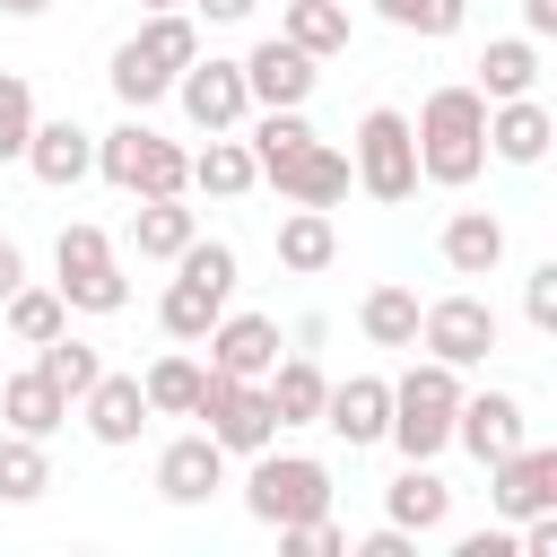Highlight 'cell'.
Wrapping results in <instances>:
<instances>
[{"mask_svg": "<svg viewBox=\"0 0 557 557\" xmlns=\"http://www.w3.org/2000/svg\"><path fill=\"white\" fill-rule=\"evenodd\" d=\"M70 418H78L104 453H131V444L148 435V392H139V374H113V366H104V374L70 400Z\"/></svg>", "mask_w": 557, "mask_h": 557, "instance_id": "4fadbf2b", "label": "cell"}, {"mask_svg": "<svg viewBox=\"0 0 557 557\" xmlns=\"http://www.w3.org/2000/svg\"><path fill=\"white\" fill-rule=\"evenodd\" d=\"M104 78H113V96H122V113H148V104H165V96H174V78H165L157 61H139V44H131V35L113 44V61H104Z\"/></svg>", "mask_w": 557, "mask_h": 557, "instance_id": "e575fe53", "label": "cell"}, {"mask_svg": "<svg viewBox=\"0 0 557 557\" xmlns=\"http://www.w3.org/2000/svg\"><path fill=\"white\" fill-rule=\"evenodd\" d=\"M496 339H505V322H496V305H487V296H470V287H453V296L418 305V348H426V357H444L453 374L487 366V357H496Z\"/></svg>", "mask_w": 557, "mask_h": 557, "instance_id": "ba28073f", "label": "cell"}, {"mask_svg": "<svg viewBox=\"0 0 557 557\" xmlns=\"http://www.w3.org/2000/svg\"><path fill=\"white\" fill-rule=\"evenodd\" d=\"M453 557H513V522H505V531H461Z\"/></svg>", "mask_w": 557, "mask_h": 557, "instance_id": "b9f144b4", "label": "cell"}, {"mask_svg": "<svg viewBox=\"0 0 557 557\" xmlns=\"http://www.w3.org/2000/svg\"><path fill=\"white\" fill-rule=\"evenodd\" d=\"M409 139H418V183L435 191H470L487 174V96L470 78L435 87L418 113H409Z\"/></svg>", "mask_w": 557, "mask_h": 557, "instance_id": "6da1fadb", "label": "cell"}, {"mask_svg": "<svg viewBox=\"0 0 557 557\" xmlns=\"http://www.w3.org/2000/svg\"><path fill=\"white\" fill-rule=\"evenodd\" d=\"M174 191H191V148L165 139V131H148L139 165H131V200H174Z\"/></svg>", "mask_w": 557, "mask_h": 557, "instance_id": "1f68e13d", "label": "cell"}, {"mask_svg": "<svg viewBox=\"0 0 557 557\" xmlns=\"http://www.w3.org/2000/svg\"><path fill=\"white\" fill-rule=\"evenodd\" d=\"M183 9H191L200 26H244V17L261 9V0H183Z\"/></svg>", "mask_w": 557, "mask_h": 557, "instance_id": "7bdbcfd3", "label": "cell"}, {"mask_svg": "<svg viewBox=\"0 0 557 557\" xmlns=\"http://www.w3.org/2000/svg\"><path fill=\"white\" fill-rule=\"evenodd\" d=\"M52 287H61V305H70V313H122V305H131L122 244H113L104 226L70 218V226L52 235Z\"/></svg>", "mask_w": 557, "mask_h": 557, "instance_id": "277c9868", "label": "cell"}, {"mask_svg": "<svg viewBox=\"0 0 557 557\" xmlns=\"http://www.w3.org/2000/svg\"><path fill=\"white\" fill-rule=\"evenodd\" d=\"M17 278H26V252H17V244H9V235H0V296H9V287H17Z\"/></svg>", "mask_w": 557, "mask_h": 557, "instance_id": "bcb514c9", "label": "cell"}, {"mask_svg": "<svg viewBox=\"0 0 557 557\" xmlns=\"http://www.w3.org/2000/svg\"><path fill=\"white\" fill-rule=\"evenodd\" d=\"M226 487V444L209 435V426H191V435H174L165 453H157V496L165 505H209Z\"/></svg>", "mask_w": 557, "mask_h": 557, "instance_id": "2e32d148", "label": "cell"}, {"mask_svg": "<svg viewBox=\"0 0 557 557\" xmlns=\"http://www.w3.org/2000/svg\"><path fill=\"white\" fill-rule=\"evenodd\" d=\"M244 87H252V104H313L322 61H313V52H296L287 35H261V44L244 52Z\"/></svg>", "mask_w": 557, "mask_h": 557, "instance_id": "e0dca14e", "label": "cell"}, {"mask_svg": "<svg viewBox=\"0 0 557 557\" xmlns=\"http://www.w3.org/2000/svg\"><path fill=\"white\" fill-rule=\"evenodd\" d=\"M35 366H44V374H52V383H61L70 400H78V392H87V383L104 374V357H96V339H78V331H52V339L35 348Z\"/></svg>", "mask_w": 557, "mask_h": 557, "instance_id": "8d00e7d4", "label": "cell"}, {"mask_svg": "<svg viewBox=\"0 0 557 557\" xmlns=\"http://www.w3.org/2000/svg\"><path fill=\"white\" fill-rule=\"evenodd\" d=\"M174 104H183V122H191L200 139H209V131H244V113H252L244 61H218V52L183 61V70H174Z\"/></svg>", "mask_w": 557, "mask_h": 557, "instance_id": "9c48e42d", "label": "cell"}, {"mask_svg": "<svg viewBox=\"0 0 557 557\" xmlns=\"http://www.w3.org/2000/svg\"><path fill=\"white\" fill-rule=\"evenodd\" d=\"M52 0H0V17H44Z\"/></svg>", "mask_w": 557, "mask_h": 557, "instance_id": "7dc6e473", "label": "cell"}, {"mask_svg": "<svg viewBox=\"0 0 557 557\" xmlns=\"http://www.w3.org/2000/svg\"><path fill=\"white\" fill-rule=\"evenodd\" d=\"M0 331H9L17 348H44L52 331H70V305H61V287H52V278H17V287L0 296Z\"/></svg>", "mask_w": 557, "mask_h": 557, "instance_id": "83f0119b", "label": "cell"}, {"mask_svg": "<svg viewBox=\"0 0 557 557\" xmlns=\"http://www.w3.org/2000/svg\"><path fill=\"white\" fill-rule=\"evenodd\" d=\"M17 165H26L44 191H78V183L96 174V131H87V122H70V113H52V122L35 113V131H26V157H17Z\"/></svg>", "mask_w": 557, "mask_h": 557, "instance_id": "5bb4252c", "label": "cell"}, {"mask_svg": "<svg viewBox=\"0 0 557 557\" xmlns=\"http://www.w3.org/2000/svg\"><path fill=\"white\" fill-rule=\"evenodd\" d=\"M357 331H366L374 348H418V287L374 278V287L357 296Z\"/></svg>", "mask_w": 557, "mask_h": 557, "instance_id": "f546056e", "label": "cell"}, {"mask_svg": "<svg viewBox=\"0 0 557 557\" xmlns=\"http://www.w3.org/2000/svg\"><path fill=\"white\" fill-rule=\"evenodd\" d=\"M131 44H139V61H157V70L174 78L183 61H200V17H191V9H148Z\"/></svg>", "mask_w": 557, "mask_h": 557, "instance_id": "4dcf8cb0", "label": "cell"}, {"mask_svg": "<svg viewBox=\"0 0 557 557\" xmlns=\"http://www.w3.org/2000/svg\"><path fill=\"white\" fill-rule=\"evenodd\" d=\"M139 392H148V418H191V392H200V357H191V348L174 339L165 357H148Z\"/></svg>", "mask_w": 557, "mask_h": 557, "instance_id": "d6a6232c", "label": "cell"}, {"mask_svg": "<svg viewBox=\"0 0 557 557\" xmlns=\"http://www.w3.org/2000/svg\"><path fill=\"white\" fill-rule=\"evenodd\" d=\"M470 70H479L470 87H479L487 104H505V96H531V87H540V44H531V35H487Z\"/></svg>", "mask_w": 557, "mask_h": 557, "instance_id": "cb8c5ba5", "label": "cell"}, {"mask_svg": "<svg viewBox=\"0 0 557 557\" xmlns=\"http://www.w3.org/2000/svg\"><path fill=\"white\" fill-rule=\"evenodd\" d=\"M244 513H252L261 531H287V522H305V513H331V461L261 444L252 470H244Z\"/></svg>", "mask_w": 557, "mask_h": 557, "instance_id": "5b68a950", "label": "cell"}, {"mask_svg": "<svg viewBox=\"0 0 557 557\" xmlns=\"http://www.w3.org/2000/svg\"><path fill=\"white\" fill-rule=\"evenodd\" d=\"M44 487H52L44 435H9V426H0V505H35Z\"/></svg>", "mask_w": 557, "mask_h": 557, "instance_id": "836d02e7", "label": "cell"}, {"mask_svg": "<svg viewBox=\"0 0 557 557\" xmlns=\"http://www.w3.org/2000/svg\"><path fill=\"white\" fill-rule=\"evenodd\" d=\"M0 426L9 435H61L70 426V392L44 374V366H17V374H0Z\"/></svg>", "mask_w": 557, "mask_h": 557, "instance_id": "ffe728a7", "label": "cell"}, {"mask_svg": "<svg viewBox=\"0 0 557 557\" xmlns=\"http://www.w3.org/2000/svg\"><path fill=\"white\" fill-rule=\"evenodd\" d=\"M348 557H418V531H400V522H383V531H366Z\"/></svg>", "mask_w": 557, "mask_h": 557, "instance_id": "60d3db41", "label": "cell"}, {"mask_svg": "<svg viewBox=\"0 0 557 557\" xmlns=\"http://www.w3.org/2000/svg\"><path fill=\"white\" fill-rule=\"evenodd\" d=\"M278 548H296V557H348V531H339L331 513H305V522L278 531Z\"/></svg>", "mask_w": 557, "mask_h": 557, "instance_id": "ab89813d", "label": "cell"}, {"mask_svg": "<svg viewBox=\"0 0 557 557\" xmlns=\"http://www.w3.org/2000/svg\"><path fill=\"white\" fill-rule=\"evenodd\" d=\"M374 17L400 26V35H418V44H444V35H461L470 0H374Z\"/></svg>", "mask_w": 557, "mask_h": 557, "instance_id": "d590c367", "label": "cell"}, {"mask_svg": "<svg viewBox=\"0 0 557 557\" xmlns=\"http://www.w3.org/2000/svg\"><path fill=\"white\" fill-rule=\"evenodd\" d=\"M557 505V444H513L505 461H487V513L496 522H522V513H548Z\"/></svg>", "mask_w": 557, "mask_h": 557, "instance_id": "8fae6325", "label": "cell"}, {"mask_svg": "<svg viewBox=\"0 0 557 557\" xmlns=\"http://www.w3.org/2000/svg\"><path fill=\"white\" fill-rule=\"evenodd\" d=\"M261 183H270L287 209H339V200H348V148L313 131V139H305L296 157H278Z\"/></svg>", "mask_w": 557, "mask_h": 557, "instance_id": "7c38bea8", "label": "cell"}, {"mask_svg": "<svg viewBox=\"0 0 557 557\" xmlns=\"http://www.w3.org/2000/svg\"><path fill=\"white\" fill-rule=\"evenodd\" d=\"M191 418L226 444V461H252L261 444H278V418H270V400H261V383H244V374H218V366H200V392H191Z\"/></svg>", "mask_w": 557, "mask_h": 557, "instance_id": "52a82bcc", "label": "cell"}, {"mask_svg": "<svg viewBox=\"0 0 557 557\" xmlns=\"http://www.w3.org/2000/svg\"><path fill=\"white\" fill-rule=\"evenodd\" d=\"M348 183L383 209H400L418 191V139H409V113L400 104H366L357 113V139H348Z\"/></svg>", "mask_w": 557, "mask_h": 557, "instance_id": "8992f818", "label": "cell"}, {"mask_svg": "<svg viewBox=\"0 0 557 557\" xmlns=\"http://www.w3.org/2000/svg\"><path fill=\"white\" fill-rule=\"evenodd\" d=\"M191 191H209V200H244V191H261V165H252L244 131H209V148H191Z\"/></svg>", "mask_w": 557, "mask_h": 557, "instance_id": "d4e9b609", "label": "cell"}, {"mask_svg": "<svg viewBox=\"0 0 557 557\" xmlns=\"http://www.w3.org/2000/svg\"><path fill=\"white\" fill-rule=\"evenodd\" d=\"M278 35L296 52H313V61H339L348 35H357V17H348V0H278Z\"/></svg>", "mask_w": 557, "mask_h": 557, "instance_id": "4316f807", "label": "cell"}, {"mask_svg": "<svg viewBox=\"0 0 557 557\" xmlns=\"http://www.w3.org/2000/svg\"><path fill=\"white\" fill-rule=\"evenodd\" d=\"M322 426H331L348 453L383 444V426H392V374H348V383H331V392H322Z\"/></svg>", "mask_w": 557, "mask_h": 557, "instance_id": "ac0fdd59", "label": "cell"}, {"mask_svg": "<svg viewBox=\"0 0 557 557\" xmlns=\"http://www.w3.org/2000/svg\"><path fill=\"white\" fill-rule=\"evenodd\" d=\"M322 392H331V374H322L305 348H278V366L261 374V400H270L278 435H287V426H322Z\"/></svg>", "mask_w": 557, "mask_h": 557, "instance_id": "7402d4cb", "label": "cell"}, {"mask_svg": "<svg viewBox=\"0 0 557 557\" xmlns=\"http://www.w3.org/2000/svg\"><path fill=\"white\" fill-rule=\"evenodd\" d=\"M165 270H174V278H165V296H157V331L183 339V348H200L209 322L235 305V244H226V235H191Z\"/></svg>", "mask_w": 557, "mask_h": 557, "instance_id": "7a4b0ae2", "label": "cell"}, {"mask_svg": "<svg viewBox=\"0 0 557 557\" xmlns=\"http://www.w3.org/2000/svg\"><path fill=\"white\" fill-rule=\"evenodd\" d=\"M322 339H331V322H322V313H305V322H296V331H287V348H305V357H313V348H322Z\"/></svg>", "mask_w": 557, "mask_h": 557, "instance_id": "f6af8a7d", "label": "cell"}, {"mask_svg": "<svg viewBox=\"0 0 557 557\" xmlns=\"http://www.w3.org/2000/svg\"><path fill=\"white\" fill-rule=\"evenodd\" d=\"M435 244H444V270H453V278H496V270H505V252H513L496 209H453Z\"/></svg>", "mask_w": 557, "mask_h": 557, "instance_id": "44dd1931", "label": "cell"}, {"mask_svg": "<svg viewBox=\"0 0 557 557\" xmlns=\"http://www.w3.org/2000/svg\"><path fill=\"white\" fill-rule=\"evenodd\" d=\"M522 435H531V409H522V392H505V383L470 392V383H461V409H453V444H461L479 470H487V461H505Z\"/></svg>", "mask_w": 557, "mask_h": 557, "instance_id": "30bf717a", "label": "cell"}, {"mask_svg": "<svg viewBox=\"0 0 557 557\" xmlns=\"http://www.w3.org/2000/svg\"><path fill=\"white\" fill-rule=\"evenodd\" d=\"M191 235H200V209H191L183 191H174V200H139V209H131V226H122V244H131L139 261H174Z\"/></svg>", "mask_w": 557, "mask_h": 557, "instance_id": "484cf974", "label": "cell"}, {"mask_svg": "<svg viewBox=\"0 0 557 557\" xmlns=\"http://www.w3.org/2000/svg\"><path fill=\"white\" fill-rule=\"evenodd\" d=\"M26 131H35V87L17 70H0V165L26 157Z\"/></svg>", "mask_w": 557, "mask_h": 557, "instance_id": "74e56055", "label": "cell"}, {"mask_svg": "<svg viewBox=\"0 0 557 557\" xmlns=\"http://www.w3.org/2000/svg\"><path fill=\"white\" fill-rule=\"evenodd\" d=\"M383 522L435 540V531L453 522V487H444V470H435V461H400V479L383 487Z\"/></svg>", "mask_w": 557, "mask_h": 557, "instance_id": "603a6c76", "label": "cell"}, {"mask_svg": "<svg viewBox=\"0 0 557 557\" xmlns=\"http://www.w3.org/2000/svg\"><path fill=\"white\" fill-rule=\"evenodd\" d=\"M522 322H531L540 339L557 331V261H531V270H522Z\"/></svg>", "mask_w": 557, "mask_h": 557, "instance_id": "f35d334b", "label": "cell"}, {"mask_svg": "<svg viewBox=\"0 0 557 557\" xmlns=\"http://www.w3.org/2000/svg\"><path fill=\"white\" fill-rule=\"evenodd\" d=\"M548 148H557V113L540 104V87L487 104V157H496V165H540Z\"/></svg>", "mask_w": 557, "mask_h": 557, "instance_id": "d6986e66", "label": "cell"}, {"mask_svg": "<svg viewBox=\"0 0 557 557\" xmlns=\"http://www.w3.org/2000/svg\"><path fill=\"white\" fill-rule=\"evenodd\" d=\"M453 409H461V374L444 357H418L409 374H392V426H383V444H400V461H444L453 453Z\"/></svg>", "mask_w": 557, "mask_h": 557, "instance_id": "3957f363", "label": "cell"}, {"mask_svg": "<svg viewBox=\"0 0 557 557\" xmlns=\"http://www.w3.org/2000/svg\"><path fill=\"white\" fill-rule=\"evenodd\" d=\"M331 261H339V226H331V209H287V218H278V270L322 278Z\"/></svg>", "mask_w": 557, "mask_h": 557, "instance_id": "f1b7e54d", "label": "cell"}, {"mask_svg": "<svg viewBox=\"0 0 557 557\" xmlns=\"http://www.w3.org/2000/svg\"><path fill=\"white\" fill-rule=\"evenodd\" d=\"M522 35L548 44V35H557V0H522Z\"/></svg>", "mask_w": 557, "mask_h": 557, "instance_id": "ee69618b", "label": "cell"}, {"mask_svg": "<svg viewBox=\"0 0 557 557\" xmlns=\"http://www.w3.org/2000/svg\"><path fill=\"white\" fill-rule=\"evenodd\" d=\"M209 357L200 366H218V374H244V383H261L270 366H278V313H244V305H226L218 322H209V339H200Z\"/></svg>", "mask_w": 557, "mask_h": 557, "instance_id": "9a60e30c", "label": "cell"}, {"mask_svg": "<svg viewBox=\"0 0 557 557\" xmlns=\"http://www.w3.org/2000/svg\"><path fill=\"white\" fill-rule=\"evenodd\" d=\"M148 9H183V0H139V17H148Z\"/></svg>", "mask_w": 557, "mask_h": 557, "instance_id": "c3c4849f", "label": "cell"}]
</instances>
